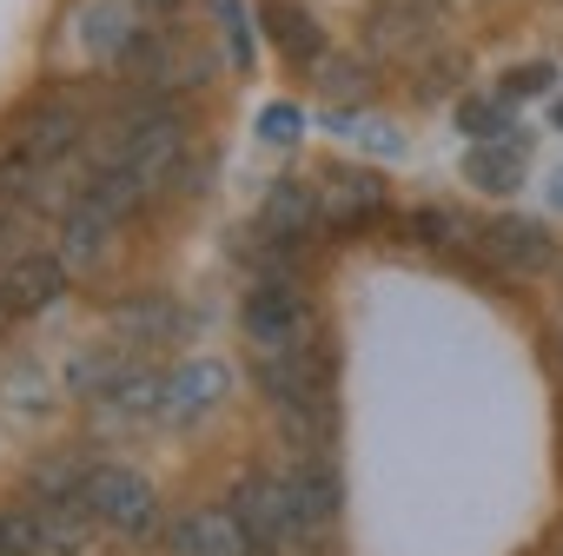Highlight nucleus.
I'll return each instance as SVG.
<instances>
[{
    "instance_id": "nucleus-1",
    "label": "nucleus",
    "mask_w": 563,
    "mask_h": 556,
    "mask_svg": "<svg viewBox=\"0 0 563 556\" xmlns=\"http://www.w3.org/2000/svg\"><path fill=\"white\" fill-rule=\"evenodd\" d=\"M225 510L252 530V543L265 556H312V530L292 516V497H286V483H278V477H265V470L232 477V503Z\"/></svg>"
},
{
    "instance_id": "nucleus-2",
    "label": "nucleus",
    "mask_w": 563,
    "mask_h": 556,
    "mask_svg": "<svg viewBox=\"0 0 563 556\" xmlns=\"http://www.w3.org/2000/svg\"><path fill=\"white\" fill-rule=\"evenodd\" d=\"M80 497H87V510H93L107 530H120V536H133V543H153V536H159V490H153L140 470H126V464H87Z\"/></svg>"
},
{
    "instance_id": "nucleus-3",
    "label": "nucleus",
    "mask_w": 563,
    "mask_h": 556,
    "mask_svg": "<svg viewBox=\"0 0 563 556\" xmlns=\"http://www.w3.org/2000/svg\"><path fill=\"white\" fill-rule=\"evenodd\" d=\"M477 265L497 278H543V271H556V232L543 219L504 212V219L477 225Z\"/></svg>"
},
{
    "instance_id": "nucleus-4",
    "label": "nucleus",
    "mask_w": 563,
    "mask_h": 556,
    "mask_svg": "<svg viewBox=\"0 0 563 556\" xmlns=\"http://www.w3.org/2000/svg\"><path fill=\"white\" fill-rule=\"evenodd\" d=\"M312 325V305L299 292V278H252L245 292V338L258 352H299Z\"/></svg>"
},
{
    "instance_id": "nucleus-5",
    "label": "nucleus",
    "mask_w": 563,
    "mask_h": 556,
    "mask_svg": "<svg viewBox=\"0 0 563 556\" xmlns=\"http://www.w3.org/2000/svg\"><path fill=\"white\" fill-rule=\"evenodd\" d=\"M87 133H93V120H87V107H80L74 93H47V100H41V107H27V120L14 126V140H21L41 166L74 159V153L87 146Z\"/></svg>"
},
{
    "instance_id": "nucleus-6",
    "label": "nucleus",
    "mask_w": 563,
    "mask_h": 556,
    "mask_svg": "<svg viewBox=\"0 0 563 556\" xmlns=\"http://www.w3.org/2000/svg\"><path fill=\"white\" fill-rule=\"evenodd\" d=\"M278 483H286V497H292V516L319 536L332 516H339V503H345V477H339V464H332V451H299L286 470H278Z\"/></svg>"
},
{
    "instance_id": "nucleus-7",
    "label": "nucleus",
    "mask_w": 563,
    "mask_h": 556,
    "mask_svg": "<svg viewBox=\"0 0 563 556\" xmlns=\"http://www.w3.org/2000/svg\"><path fill=\"white\" fill-rule=\"evenodd\" d=\"M378 212H385V179L372 166H332L319 179V225L325 232H352Z\"/></svg>"
},
{
    "instance_id": "nucleus-8",
    "label": "nucleus",
    "mask_w": 563,
    "mask_h": 556,
    "mask_svg": "<svg viewBox=\"0 0 563 556\" xmlns=\"http://www.w3.org/2000/svg\"><path fill=\"white\" fill-rule=\"evenodd\" d=\"M166 549L173 556H265L232 510H186V516H173L166 523Z\"/></svg>"
},
{
    "instance_id": "nucleus-9",
    "label": "nucleus",
    "mask_w": 563,
    "mask_h": 556,
    "mask_svg": "<svg viewBox=\"0 0 563 556\" xmlns=\"http://www.w3.org/2000/svg\"><path fill=\"white\" fill-rule=\"evenodd\" d=\"M225 385H232V371H225L219 358H192V365L166 371L159 418H166V424H199V418H212V411L225 404Z\"/></svg>"
},
{
    "instance_id": "nucleus-10",
    "label": "nucleus",
    "mask_w": 563,
    "mask_h": 556,
    "mask_svg": "<svg viewBox=\"0 0 563 556\" xmlns=\"http://www.w3.org/2000/svg\"><path fill=\"white\" fill-rule=\"evenodd\" d=\"M67 292V258L60 252H21L8 271H0V299H8V319L47 312Z\"/></svg>"
},
{
    "instance_id": "nucleus-11",
    "label": "nucleus",
    "mask_w": 563,
    "mask_h": 556,
    "mask_svg": "<svg viewBox=\"0 0 563 556\" xmlns=\"http://www.w3.org/2000/svg\"><path fill=\"white\" fill-rule=\"evenodd\" d=\"M272 418H278V431H286L292 451H332V437H339V398H332V385H306L292 398H272Z\"/></svg>"
},
{
    "instance_id": "nucleus-12",
    "label": "nucleus",
    "mask_w": 563,
    "mask_h": 556,
    "mask_svg": "<svg viewBox=\"0 0 563 556\" xmlns=\"http://www.w3.org/2000/svg\"><path fill=\"white\" fill-rule=\"evenodd\" d=\"M113 67L126 74V87H153V93H166V87L186 80V54H179V41L159 34V27H133L126 47L113 54Z\"/></svg>"
},
{
    "instance_id": "nucleus-13",
    "label": "nucleus",
    "mask_w": 563,
    "mask_h": 556,
    "mask_svg": "<svg viewBox=\"0 0 563 556\" xmlns=\"http://www.w3.org/2000/svg\"><path fill=\"white\" fill-rule=\"evenodd\" d=\"M113 338H120L126 352L166 345V338H179V305H173V299H159V292L120 299V305H113Z\"/></svg>"
},
{
    "instance_id": "nucleus-14",
    "label": "nucleus",
    "mask_w": 563,
    "mask_h": 556,
    "mask_svg": "<svg viewBox=\"0 0 563 556\" xmlns=\"http://www.w3.org/2000/svg\"><path fill=\"white\" fill-rule=\"evenodd\" d=\"M41 556H93V543H100V516L87 510V497H60V503H47L41 510Z\"/></svg>"
},
{
    "instance_id": "nucleus-15",
    "label": "nucleus",
    "mask_w": 563,
    "mask_h": 556,
    "mask_svg": "<svg viewBox=\"0 0 563 556\" xmlns=\"http://www.w3.org/2000/svg\"><path fill=\"white\" fill-rule=\"evenodd\" d=\"M265 34H272V47L286 54L292 67H319V60H325L319 21H312L306 8H292V0H272V8H265Z\"/></svg>"
},
{
    "instance_id": "nucleus-16",
    "label": "nucleus",
    "mask_w": 563,
    "mask_h": 556,
    "mask_svg": "<svg viewBox=\"0 0 563 556\" xmlns=\"http://www.w3.org/2000/svg\"><path fill=\"white\" fill-rule=\"evenodd\" d=\"M265 232H278V238H306L312 225H319V179L306 186L299 173H286L272 186V199H265V219H258Z\"/></svg>"
},
{
    "instance_id": "nucleus-17",
    "label": "nucleus",
    "mask_w": 563,
    "mask_h": 556,
    "mask_svg": "<svg viewBox=\"0 0 563 556\" xmlns=\"http://www.w3.org/2000/svg\"><path fill=\"white\" fill-rule=\"evenodd\" d=\"M424 34H431V8H418V0H385V8L372 14V47H378L385 60L418 54Z\"/></svg>"
},
{
    "instance_id": "nucleus-18",
    "label": "nucleus",
    "mask_w": 563,
    "mask_h": 556,
    "mask_svg": "<svg viewBox=\"0 0 563 556\" xmlns=\"http://www.w3.org/2000/svg\"><path fill=\"white\" fill-rule=\"evenodd\" d=\"M107 232H113V219H107L93 199H74V205L60 212V258H67V271H87V265L107 252Z\"/></svg>"
},
{
    "instance_id": "nucleus-19",
    "label": "nucleus",
    "mask_w": 563,
    "mask_h": 556,
    "mask_svg": "<svg viewBox=\"0 0 563 556\" xmlns=\"http://www.w3.org/2000/svg\"><path fill=\"white\" fill-rule=\"evenodd\" d=\"M464 179L477 192H517V179H523V140H477L464 153Z\"/></svg>"
},
{
    "instance_id": "nucleus-20",
    "label": "nucleus",
    "mask_w": 563,
    "mask_h": 556,
    "mask_svg": "<svg viewBox=\"0 0 563 556\" xmlns=\"http://www.w3.org/2000/svg\"><path fill=\"white\" fill-rule=\"evenodd\" d=\"M457 126H464L471 140H504V133H510V113H504V100L464 93V100H457Z\"/></svg>"
},
{
    "instance_id": "nucleus-21",
    "label": "nucleus",
    "mask_w": 563,
    "mask_h": 556,
    "mask_svg": "<svg viewBox=\"0 0 563 556\" xmlns=\"http://www.w3.org/2000/svg\"><path fill=\"white\" fill-rule=\"evenodd\" d=\"M319 67H325V93H332V100H365V93H372V67H365V60L325 54Z\"/></svg>"
},
{
    "instance_id": "nucleus-22",
    "label": "nucleus",
    "mask_w": 563,
    "mask_h": 556,
    "mask_svg": "<svg viewBox=\"0 0 563 556\" xmlns=\"http://www.w3.org/2000/svg\"><path fill=\"white\" fill-rule=\"evenodd\" d=\"M41 516L27 510H0V556H41Z\"/></svg>"
},
{
    "instance_id": "nucleus-23",
    "label": "nucleus",
    "mask_w": 563,
    "mask_h": 556,
    "mask_svg": "<svg viewBox=\"0 0 563 556\" xmlns=\"http://www.w3.org/2000/svg\"><path fill=\"white\" fill-rule=\"evenodd\" d=\"M47 398H54L47 391V371H34V365H14L8 371V404L14 411H47Z\"/></svg>"
},
{
    "instance_id": "nucleus-24",
    "label": "nucleus",
    "mask_w": 563,
    "mask_h": 556,
    "mask_svg": "<svg viewBox=\"0 0 563 556\" xmlns=\"http://www.w3.org/2000/svg\"><path fill=\"white\" fill-rule=\"evenodd\" d=\"M219 21H225V47H232V67H252V21H245V0H212Z\"/></svg>"
},
{
    "instance_id": "nucleus-25",
    "label": "nucleus",
    "mask_w": 563,
    "mask_h": 556,
    "mask_svg": "<svg viewBox=\"0 0 563 556\" xmlns=\"http://www.w3.org/2000/svg\"><path fill=\"white\" fill-rule=\"evenodd\" d=\"M550 87H556V67L550 60H523V67L504 74V100H530V93H550Z\"/></svg>"
},
{
    "instance_id": "nucleus-26",
    "label": "nucleus",
    "mask_w": 563,
    "mask_h": 556,
    "mask_svg": "<svg viewBox=\"0 0 563 556\" xmlns=\"http://www.w3.org/2000/svg\"><path fill=\"white\" fill-rule=\"evenodd\" d=\"M451 232H464V225H457L444 205H418V212H411V238H418V245H451Z\"/></svg>"
},
{
    "instance_id": "nucleus-27",
    "label": "nucleus",
    "mask_w": 563,
    "mask_h": 556,
    "mask_svg": "<svg viewBox=\"0 0 563 556\" xmlns=\"http://www.w3.org/2000/svg\"><path fill=\"white\" fill-rule=\"evenodd\" d=\"M418 74H424V80H418V100H438L444 87H457V80H464V60H457V54H438V60H424Z\"/></svg>"
},
{
    "instance_id": "nucleus-28",
    "label": "nucleus",
    "mask_w": 563,
    "mask_h": 556,
    "mask_svg": "<svg viewBox=\"0 0 563 556\" xmlns=\"http://www.w3.org/2000/svg\"><path fill=\"white\" fill-rule=\"evenodd\" d=\"M258 133H265L272 146H286V140H299V107H286V100H272V107L258 113Z\"/></svg>"
},
{
    "instance_id": "nucleus-29",
    "label": "nucleus",
    "mask_w": 563,
    "mask_h": 556,
    "mask_svg": "<svg viewBox=\"0 0 563 556\" xmlns=\"http://www.w3.org/2000/svg\"><path fill=\"white\" fill-rule=\"evenodd\" d=\"M140 8H153V14H173V8H179V0H140Z\"/></svg>"
},
{
    "instance_id": "nucleus-30",
    "label": "nucleus",
    "mask_w": 563,
    "mask_h": 556,
    "mask_svg": "<svg viewBox=\"0 0 563 556\" xmlns=\"http://www.w3.org/2000/svg\"><path fill=\"white\" fill-rule=\"evenodd\" d=\"M550 126H556V133H563V100H556V107H550Z\"/></svg>"
},
{
    "instance_id": "nucleus-31",
    "label": "nucleus",
    "mask_w": 563,
    "mask_h": 556,
    "mask_svg": "<svg viewBox=\"0 0 563 556\" xmlns=\"http://www.w3.org/2000/svg\"><path fill=\"white\" fill-rule=\"evenodd\" d=\"M8 219H14V212H8V205H0V245H8Z\"/></svg>"
},
{
    "instance_id": "nucleus-32",
    "label": "nucleus",
    "mask_w": 563,
    "mask_h": 556,
    "mask_svg": "<svg viewBox=\"0 0 563 556\" xmlns=\"http://www.w3.org/2000/svg\"><path fill=\"white\" fill-rule=\"evenodd\" d=\"M556 299H563V252H556Z\"/></svg>"
},
{
    "instance_id": "nucleus-33",
    "label": "nucleus",
    "mask_w": 563,
    "mask_h": 556,
    "mask_svg": "<svg viewBox=\"0 0 563 556\" xmlns=\"http://www.w3.org/2000/svg\"><path fill=\"white\" fill-rule=\"evenodd\" d=\"M556 205H563V173H556Z\"/></svg>"
},
{
    "instance_id": "nucleus-34",
    "label": "nucleus",
    "mask_w": 563,
    "mask_h": 556,
    "mask_svg": "<svg viewBox=\"0 0 563 556\" xmlns=\"http://www.w3.org/2000/svg\"><path fill=\"white\" fill-rule=\"evenodd\" d=\"M556 365H563V338H556Z\"/></svg>"
},
{
    "instance_id": "nucleus-35",
    "label": "nucleus",
    "mask_w": 563,
    "mask_h": 556,
    "mask_svg": "<svg viewBox=\"0 0 563 556\" xmlns=\"http://www.w3.org/2000/svg\"><path fill=\"white\" fill-rule=\"evenodd\" d=\"M418 8H438V0H418Z\"/></svg>"
},
{
    "instance_id": "nucleus-36",
    "label": "nucleus",
    "mask_w": 563,
    "mask_h": 556,
    "mask_svg": "<svg viewBox=\"0 0 563 556\" xmlns=\"http://www.w3.org/2000/svg\"><path fill=\"white\" fill-rule=\"evenodd\" d=\"M0 319H8V299H0Z\"/></svg>"
},
{
    "instance_id": "nucleus-37",
    "label": "nucleus",
    "mask_w": 563,
    "mask_h": 556,
    "mask_svg": "<svg viewBox=\"0 0 563 556\" xmlns=\"http://www.w3.org/2000/svg\"><path fill=\"white\" fill-rule=\"evenodd\" d=\"M556 556H563V549H556Z\"/></svg>"
}]
</instances>
